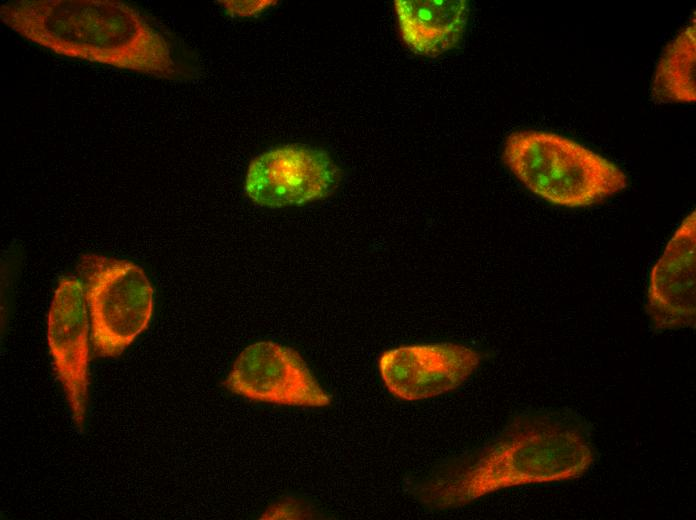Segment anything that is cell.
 <instances>
[{
    "instance_id": "4",
    "label": "cell",
    "mask_w": 696,
    "mask_h": 520,
    "mask_svg": "<svg viewBox=\"0 0 696 520\" xmlns=\"http://www.w3.org/2000/svg\"><path fill=\"white\" fill-rule=\"evenodd\" d=\"M77 269L94 353L118 357L149 325L154 307L151 282L135 263L96 253L82 255Z\"/></svg>"
},
{
    "instance_id": "2",
    "label": "cell",
    "mask_w": 696,
    "mask_h": 520,
    "mask_svg": "<svg viewBox=\"0 0 696 520\" xmlns=\"http://www.w3.org/2000/svg\"><path fill=\"white\" fill-rule=\"evenodd\" d=\"M0 18L20 36L64 57L173 81L197 75L196 60L121 1H9L1 5Z\"/></svg>"
},
{
    "instance_id": "8",
    "label": "cell",
    "mask_w": 696,
    "mask_h": 520,
    "mask_svg": "<svg viewBox=\"0 0 696 520\" xmlns=\"http://www.w3.org/2000/svg\"><path fill=\"white\" fill-rule=\"evenodd\" d=\"M481 361L482 354L466 345L414 344L385 350L378 359V370L392 395L417 401L455 390Z\"/></svg>"
},
{
    "instance_id": "12",
    "label": "cell",
    "mask_w": 696,
    "mask_h": 520,
    "mask_svg": "<svg viewBox=\"0 0 696 520\" xmlns=\"http://www.w3.org/2000/svg\"><path fill=\"white\" fill-rule=\"evenodd\" d=\"M225 13L231 17H256L259 16L275 5L277 1H220Z\"/></svg>"
},
{
    "instance_id": "7",
    "label": "cell",
    "mask_w": 696,
    "mask_h": 520,
    "mask_svg": "<svg viewBox=\"0 0 696 520\" xmlns=\"http://www.w3.org/2000/svg\"><path fill=\"white\" fill-rule=\"evenodd\" d=\"M90 320L81 279L60 278L47 317V342L75 425L85 423L91 340Z\"/></svg>"
},
{
    "instance_id": "9",
    "label": "cell",
    "mask_w": 696,
    "mask_h": 520,
    "mask_svg": "<svg viewBox=\"0 0 696 520\" xmlns=\"http://www.w3.org/2000/svg\"><path fill=\"white\" fill-rule=\"evenodd\" d=\"M696 214L679 224L653 265L646 312L657 332L694 328L696 323Z\"/></svg>"
},
{
    "instance_id": "3",
    "label": "cell",
    "mask_w": 696,
    "mask_h": 520,
    "mask_svg": "<svg viewBox=\"0 0 696 520\" xmlns=\"http://www.w3.org/2000/svg\"><path fill=\"white\" fill-rule=\"evenodd\" d=\"M503 160L530 192L557 206L589 207L628 185L627 175L612 161L553 132H512L505 140Z\"/></svg>"
},
{
    "instance_id": "1",
    "label": "cell",
    "mask_w": 696,
    "mask_h": 520,
    "mask_svg": "<svg viewBox=\"0 0 696 520\" xmlns=\"http://www.w3.org/2000/svg\"><path fill=\"white\" fill-rule=\"evenodd\" d=\"M595 457L588 425L577 415L524 412L489 443L433 468L412 491L430 509H452L507 488L579 478Z\"/></svg>"
},
{
    "instance_id": "11",
    "label": "cell",
    "mask_w": 696,
    "mask_h": 520,
    "mask_svg": "<svg viewBox=\"0 0 696 520\" xmlns=\"http://www.w3.org/2000/svg\"><path fill=\"white\" fill-rule=\"evenodd\" d=\"M695 14L664 48L653 75L652 97L658 102L696 100Z\"/></svg>"
},
{
    "instance_id": "5",
    "label": "cell",
    "mask_w": 696,
    "mask_h": 520,
    "mask_svg": "<svg viewBox=\"0 0 696 520\" xmlns=\"http://www.w3.org/2000/svg\"><path fill=\"white\" fill-rule=\"evenodd\" d=\"M340 180L341 170L325 150L287 144L268 149L250 162L244 191L260 206H301L328 197Z\"/></svg>"
},
{
    "instance_id": "10",
    "label": "cell",
    "mask_w": 696,
    "mask_h": 520,
    "mask_svg": "<svg viewBox=\"0 0 696 520\" xmlns=\"http://www.w3.org/2000/svg\"><path fill=\"white\" fill-rule=\"evenodd\" d=\"M401 38L417 55L436 57L455 48L468 22L466 0H395Z\"/></svg>"
},
{
    "instance_id": "6",
    "label": "cell",
    "mask_w": 696,
    "mask_h": 520,
    "mask_svg": "<svg viewBox=\"0 0 696 520\" xmlns=\"http://www.w3.org/2000/svg\"><path fill=\"white\" fill-rule=\"evenodd\" d=\"M224 385L236 395L266 403L325 407L331 402L300 354L270 341L247 346Z\"/></svg>"
}]
</instances>
